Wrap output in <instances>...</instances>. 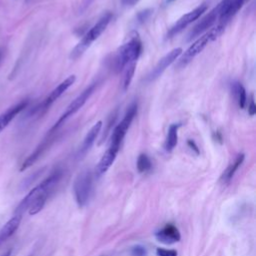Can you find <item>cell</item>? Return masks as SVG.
Segmentation results:
<instances>
[{
  "mask_svg": "<svg viewBox=\"0 0 256 256\" xmlns=\"http://www.w3.org/2000/svg\"><path fill=\"white\" fill-rule=\"evenodd\" d=\"M130 255L131 256H146L147 250L142 245H135L130 249Z\"/></svg>",
  "mask_w": 256,
  "mask_h": 256,
  "instance_id": "obj_23",
  "label": "cell"
},
{
  "mask_svg": "<svg viewBox=\"0 0 256 256\" xmlns=\"http://www.w3.org/2000/svg\"><path fill=\"white\" fill-rule=\"evenodd\" d=\"M156 254H157V256H177V251L174 249L157 248Z\"/></svg>",
  "mask_w": 256,
  "mask_h": 256,
  "instance_id": "obj_24",
  "label": "cell"
},
{
  "mask_svg": "<svg viewBox=\"0 0 256 256\" xmlns=\"http://www.w3.org/2000/svg\"><path fill=\"white\" fill-rule=\"evenodd\" d=\"M172 1H174V0H167V2H172Z\"/></svg>",
  "mask_w": 256,
  "mask_h": 256,
  "instance_id": "obj_30",
  "label": "cell"
},
{
  "mask_svg": "<svg viewBox=\"0 0 256 256\" xmlns=\"http://www.w3.org/2000/svg\"><path fill=\"white\" fill-rule=\"evenodd\" d=\"M182 54V48L177 47L170 52H168L164 57H162L159 62L156 64V66L153 68V70L150 72V74L147 76L146 80L148 82L156 80L158 77L161 76V74L166 70L167 67H169L174 61L177 60V58Z\"/></svg>",
  "mask_w": 256,
  "mask_h": 256,
  "instance_id": "obj_10",
  "label": "cell"
},
{
  "mask_svg": "<svg viewBox=\"0 0 256 256\" xmlns=\"http://www.w3.org/2000/svg\"><path fill=\"white\" fill-rule=\"evenodd\" d=\"M21 215H14L11 219H9L0 229V246L10 237L15 231L18 229L21 223Z\"/></svg>",
  "mask_w": 256,
  "mask_h": 256,
  "instance_id": "obj_17",
  "label": "cell"
},
{
  "mask_svg": "<svg viewBox=\"0 0 256 256\" xmlns=\"http://www.w3.org/2000/svg\"><path fill=\"white\" fill-rule=\"evenodd\" d=\"M118 151H119V148H116V147H113V146L109 145L108 149L102 155L101 159L99 160V162L96 166L95 173H96L97 177L102 176L110 168V166L113 164V162H114V160L117 156Z\"/></svg>",
  "mask_w": 256,
  "mask_h": 256,
  "instance_id": "obj_14",
  "label": "cell"
},
{
  "mask_svg": "<svg viewBox=\"0 0 256 256\" xmlns=\"http://www.w3.org/2000/svg\"><path fill=\"white\" fill-rule=\"evenodd\" d=\"M28 105V101H21L0 114V133L10 124V122Z\"/></svg>",
  "mask_w": 256,
  "mask_h": 256,
  "instance_id": "obj_15",
  "label": "cell"
},
{
  "mask_svg": "<svg viewBox=\"0 0 256 256\" xmlns=\"http://www.w3.org/2000/svg\"><path fill=\"white\" fill-rule=\"evenodd\" d=\"M56 131H53V130H50L49 131V134H47L46 138L37 146V148L23 161L22 165H21V168L20 170L21 171H24L25 169L29 168L30 166H32L41 156L42 154L49 148V146L51 145V143L53 142L54 140V133Z\"/></svg>",
  "mask_w": 256,
  "mask_h": 256,
  "instance_id": "obj_12",
  "label": "cell"
},
{
  "mask_svg": "<svg viewBox=\"0 0 256 256\" xmlns=\"http://www.w3.org/2000/svg\"><path fill=\"white\" fill-rule=\"evenodd\" d=\"M125 68L126 69H125L124 78H123V89L127 90V88L129 87V85L131 83V80L134 76V72H135V68H136V62L127 65Z\"/></svg>",
  "mask_w": 256,
  "mask_h": 256,
  "instance_id": "obj_22",
  "label": "cell"
},
{
  "mask_svg": "<svg viewBox=\"0 0 256 256\" xmlns=\"http://www.w3.org/2000/svg\"><path fill=\"white\" fill-rule=\"evenodd\" d=\"M0 58H1V53H0Z\"/></svg>",
  "mask_w": 256,
  "mask_h": 256,
  "instance_id": "obj_31",
  "label": "cell"
},
{
  "mask_svg": "<svg viewBox=\"0 0 256 256\" xmlns=\"http://www.w3.org/2000/svg\"><path fill=\"white\" fill-rule=\"evenodd\" d=\"M97 86V83H92L90 86H88L84 91H82L66 108L65 112L60 116V118L57 120V122L54 124V126L51 128L53 131H57L59 126L63 124L70 116L74 115L79 109L83 107V105L86 103V101L90 98V96L93 94L95 88Z\"/></svg>",
  "mask_w": 256,
  "mask_h": 256,
  "instance_id": "obj_6",
  "label": "cell"
},
{
  "mask_svg": "<svg viewBox=\"0 0 256 256\" xmlns=\"http://www.w3.org/2000/svg\"><path fill=\"white\" fill-rule=\"evenodd\" d=\"M151 167H152V163H151L150 158L144 153L140 154L137 158V170L140 173H144V172L149 171L151 169Z\"/></svg>",
  "mask_w": 256,
  "mask_h": 256,
  "instance_id": "obj_21",
  "label": "cell"
},
{
  "mask_svg": "<svg viewBox=\"0 0 256 256\" xmlns=\"http://www.w3.org/2000/svg\"><path fill=\"white\" fill-rule=\"evenodd\" d=\"M101 128H102V121L96 122V123L90 128V130H89L88 133L86 134V136H85V138H84V140H83V143H82V145H81V147H80V150H79V153H78L79 157L84 156V155L90 150V148L93 146V144H94V142H95V140H96L98 134L100 133Z\"/></svg>",
  "mask_w": 256,
  "mask_h": 256,
  "instance_id": "obj_16",
  "label": "cell"
},
{
  "mask_svg": "<svg viewBox=\"0 0 256 256\" xmlns=\"http://www.w3.org/2000/svg\"><path fill=\"white\" fill-rule=\"evenodd\" d=\"M156 239L163 244H174L180 241L181 235L178 228L173 224H166L160 230L155 232Z\"/></svg>",
  "mask_w": 256,
  "mask_h": 256,
  "instance_id": "obj_13",
  "label": "cell"
},
{
  "mask_svg": "<svg viewBox=\"0 0 256 256\" xmlns=\"http://www.w3.org/2000/svg\"><path fill=\"white\" fill-rule=\"evenodd\" d=\"M140 0H121V3L123 6H126V7H132L134 6L135 4H137Z\"/></svg>",
  "mask_w": 256,
  "mask_h": 256,
  "instance_id": "obj_27",
  "label": "cell"
},
{
  "mask_svg": "<svg viewBox=\"0 0 256 256\" xmlns=\"http://www.w3.org/2000/svg\"><path fill=\"white\" fill-rule=\"evenodd\" d=\"M219 14H220V10H219V6L217 5L192 28V30L188 34L187 40L190 41V40L198 37L205 31H207L209 28H211L216 23V21L219 19Z\"/></svg>",
  "mask_w": 256,
  "mask_h": 256,
  "instance_id": "obj_9",
  "label": "cell"
},
{
  "mask_svg": "<svg viewBox=\"0 0 256 256\" xmlns=\"http://www.w3.org/2000/svg\"><path fill=\"white\" fill-rule=\"evenodd\" d=\"M178 128H179V124H171L168 128V133H167L165 144H164V148L167 152H171L177 144Z\"/></svg>",
  "mask_w": 256,
  "mask_h": 256,
  "instance_id": "obj_19",
  "label": "cell"
},
{
  "mask_svg": "<svg viewBox=\"0 0 256 256\" xmlns=\"http://www.w3.org/2000/svg\"><path fill=\"white\" fill-rule=\"evenodd\" d=\"M232 91L236 97V100L238 102V105L241 109H243L246 105L247 102V97H246V91L243 85L239 82H234L232 84Z\"/></svg>",
  "mask_w": 256,
  "mask_h": 256,
  "instance_id": "obj_20",
  "label": "cell"
},
{
  "mask_svg": "<svg viewBox=\"0 0 256 256\" xmlns=\"http://www.w3.org/2000/svg\"><path fill=\"white\" fill-rule=\"evenodd\" d=\"M142 52V42L137 33L129 39L128 42L123 44L115 57V68L117 71H121L127 65L134 63L139 58Z\"/></svg>",
  "mask_w": 256,
  "mask_h": 256,
  "instance_id": "obj_3",
  "label": "cell"
},
{
  "mask_svg": "<svg viewBox=\"0 0 256 256\" xmlns=\"http://www.w3.org/2000/svg\"><path fill=\"white\" fill-rule=\"evenodd\" d=\"M244 158H245V155H244L243 153L238 154V155L235 157V159L233 160V162L230 163L229 166L224 170V172L222 173V176H221V181H222L223 184H228V183L232 180L234 174L236 173V171L238 170V168H239V167L241 166V164L243 163Z\"/></svg>",
  "mask_w": 256,
  "mask_h": 256,
  "instance_id": "obj_18",
  "label": "cell"
},
{
  "mask_svg": "<svg viewBox=\"0 0 256 256\" xmlns=\"http://www.w3.org/2000/svg\"><path fill=\"white\" fill-rule=\"evenodd\" d=\"M136 114H137V103L134 102L128 107L123 119L113 130L111 138H110V144L109 145L120 148L121 142L124 139V136L126 135V132L129 129V127H130L134 117L136 116Z\"/></svg>",
  "mask_w": 256,
  "mask_h": 256,
  "instance_id": "obj_7",
  "label": "cell"
},
{
  "mask_svg": "<svg viewBox=\"0 0 256 256\" xmlns=\"http://www.w3.org/2000/svg\"><path fill=\"white\" fill-rule=\"evenodd\" d=\"M75 80H76L75 75H70L64 81H62L56 88H54L51 91V93L47 96V98L41 103V105L39 107L40 112H44L45 110H47L51 106L52 103H54L69 87H71L74 84Z\"/></svg>",
  "mask_w": 256,
  "mask_h": 256,
  "instance_id": "obj_11",
  "label": "cell"
},
{
  "mask_svg": "<svg viewBox=\"0 0 256 256\" xmlns=\"http://www.w3.org/2000/svg\"><path fill=\"white\" fill-rule=\"evenodd\" d=\"M188 145L191 147V149H193L196 153H199V150H198V147L196 146V144H195V142L194 141H192V140H188Z\"/></svg>",
  "mask_w": 256,
  "mask_h": 256,
  "instance_id": "obj_28",
  "label": "cell"
},
{
  "mask_svg": "<svg viewBox=\"0 0 256 256\" xmlns=\"http://www.w3.org/2000/svg\"><path fill=\"white\" fill-rule=\"evenodd\" d=\"M10 255H11V250H8L4 254H2L1 256H10Z\"/></svg>",
  "mask_w": 256,
  "mask_h": 256,
  "instance_id": "obj_29",
  "label": "cell"
},
{
  "mask_svg": "<svg viewBox=\"0 0 256 256\" xmlns=\"http://www.w3.org/2000/svg\"><path fill=\"white\" fill-rule=\"evenodd\" d=\"M112 19V14L110 12H106L102 17L97 21V23L92 26L89 31L82 37V39L77 43V45L72 49L70 53V59L75 60L79 58L90 46L91 44L98 39V37L105 31L106 27L110 23Z\"/></svg>",
  "mask_w": 256,
  "mask_h": 256,
  "instance_id": "obj_2",
  "label": "cell"
},
{
  "mask_svg": "<svg viewBox=\"0 0 256 256\" xmlns=\"http://www.w3.org/2000/svg\"><path fill=\"white\" fill-rule=\"evenodd\" d=\"M207 10V5L206 4H201L200 6L196 7L192 11L186 13L183 15L168 31L167 33V38H172L181 31H183L189 24H191L193 21L198 19L205 11Z\"/></svg>",
  "mask_w": 256,
  "mask_h": 256,
  "instance_id": "obj_8",
  "label": "cell"
},
{
  "mask_svg": "<svg viewBox=\"0 0 256 256\" xmlns=\"http://www.w3.org/2000/svg\"><path fill=\"white\" fill-rule=\"evenodd\" d=\"M62 177L61 171L57 170L49 175L45 180H43L40 184L34 187L19 203L17 208L15 209V215H21L29 210L30 215H35L42 210L44 207L49 194L53 190V188L57 185Z\"/></svg>",
  "mask_w": 256,
  "mask_h": 256,
  "instance_id": "obj_1",
  "label": "cell"
},
{
  "mask_svg": "<svg viewBox=\"0 0 256 256\" xmlns=\"http://www.w3.org/2000/svg\"><path fill=\"white\" fill-rule=\"evenodd\" d=\"M150 13H151V10H144V11L140 12V13H139V15H138V19H139V21H141V22L145 21V20L149 17Z\"/></svg>",
  "mask_w": 256,
  "mask_h": 256,
  "instance_id": "obj_25",
  "label": "cell"
},
{
  "mask_svg": "<svg viewBox=\"0 0 256 256\" xmlns=\"http://www.w3.org/2000/svg\"><path fill=\"white\" fill-rule=\"evenodd\" d=\"M248 112L251 116H253L255 113H256V106H255V103H254V99H253V96L251 97V100H250V104L248 106Z\"/></svg>",
  "mask_w": 256,
  "mask_h": 256,
  "instance_id": "obj_26",
  "label": "cell"
},
{
  "mask_svg": "<svg viewBox=\"0 0 256 256\" xmlns=\"http://www.w3.org/2000/svg\"><path fill=\"white\" fill-rule=\"evenodd\" d=\"M218 34L216 33V31L212 28L210 29L208 32H206L204 35H202L201 37H199L192 45L189 46V48L180 56V59L178 60L176 67L178 69L184 68L185 66H187L195 56H197L210 42L216 40L218 38Z\"/></svg>",
  "mask_w": 256,
  "mask_h": 256,
  "instance_id": "obj_4",
  "label": "cell"
},
{
  "mask_svg": "<svg viewBox=\"0 0 256 256\" xmlns=\"http://www.w3.org/2000/svg\"><path fill=\"white\" fill-rule=\"evenodd\" d=\"M92 191V173L90 170H84L78 174L73 184V192L76 203L79 207H84Z\"/></svg>",
  "mask_w": 256,
  "mask_h": 256,
  "instance_id": "obj_5",
  "label": "cell"
}]
</instances>
